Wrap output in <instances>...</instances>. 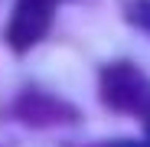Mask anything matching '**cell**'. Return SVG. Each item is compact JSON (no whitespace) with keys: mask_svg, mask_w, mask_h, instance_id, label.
Here are the masks:
<instances>
[{"mask_svg":"<svg viewBox=\"0 0 150 147\" xmlns=\"http://www.w3.org/2000/svg\"><path fill=\"white\" fill-rule=\"evenodd\" d=\"M101 98L114 111L150 118V82L140 75V69H134L127 62L108 65L101 72Z\"/></svg>","mask_w":150,"mask_h":147,"instance_id":"6da1fadb","label":"cell"},{"mask_svg":"<svg viewBox=\"0 0 150 147\" xmlns=\"http://www.w3.org/2000/svg\"><path fill=\"white\" fill-rule=\"evenodd\" d=\"M56 7H59V0H16L10 26H7V39H10V46L16 53L36 46L46 36Z\"/></svg>","mask_w":150,"mask_h":147,"instance_id":"7a4b0ae2","label":"cell"},{"mask_svg":"<svg viewBox=\"0 0 150 147\" xmlns=\"http://www.w3.org/2000/svg\"><path fill=\"white\" fill-rule=\"evenodd\" d=\"M127 16H131V23L137 30H144L147 36H150V0H137V4H131L127 7Z\"/></svg>","mask_w":150,"mask_h":147,"instance_id":"3957f363","label":"cell"},{"mask_svg":"<svg viewBox=\"0 0 150 147\" xmlns=\"http://www.w3.org/2000/svg\"><path fill=\"white\" fill-rule=\"evenodd\" d=\"M111 147H147V144H111Z\"/></svg>","mask_w":150,"mask_h":147,"instance_id":"277c9868","label":"cell"},{"mask_svg":"<svg viewBox=\"0 0 150 147\" xmlns=\"http://www.w3.org/2000/svg\"><path fill=\"white\" fill-rule=\"evenodd\" d=\"M147 137H150V118H147ZM147 147H150V141H147Z\"/></svg>","mask_w":150,"mask_h":147,"instance_id":"5b68a950","label":"cell"}]
</instances>
